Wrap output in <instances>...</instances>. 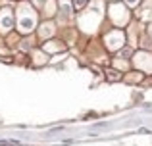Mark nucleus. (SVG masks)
I'll list each match as a JSON object with an SVG mask.
<instances>
[{
  "mask_svg": "<svg viewBox=\"0 0 152 146\" xmlns=\"http://www.w3.org/2000/svg\"><path fill=\"white\" fill-rule=\"evenodd\" d=\"M56 2L54 0H46L45 2V14H46V17H50V15H54L56 14Z\"/></svg>",
  "mask_w": 152,
  "mask_h": 146,
  "instance_id": "obj_11",
  "label": "nucleus"
},
{
  "mask_svg": "<svg viewBox=\"0 0 152 146\" xmlns=\"http://www.w3.org/2000/svg\"><path fill=\"white\" fill-rule=\"evenodd\" d=\"M31 2H33V6H37V8H42V6H45V2H46V0H31Z\"/></svg>",
  "mask_w": 152,
  "mask_h": 146,
  "instance_id": "obj_17",
  "label": "nucleus"
},
{
  "mask_svg": "<svg viewBox=\"0 0 152 146\" xmlns=\"http://www.w3.org/2000/svg\"><path fill=\"white\" fill-rule=\"evenodd\" d=\"M37 33H39V38H42V41H48V38H52V37H54V33H56L54 21H45V23H41Z\"/></svg>",
  "mask_w": 152,
  "mask_h": 146,
  "instance_id": "obj_8",
  "label": "nucleus"
},
{
  "mask_svg": "<svg viewBox=\"0 0 152 146\" xmlns=\"http://www.w3.org/2000/svg\"><path fill=\"white\" fill-rule=\"evenodd\" d=\"M104 44H106V48L110 50V52L121 50L123 44H125V35H123V31L114 29V31H110V33H106L104 35Z\"/></svg>",
  "mask_w": 152,
  "mask_h": 146,
  "instance_id": "obj_4",
  "label": "nucleus"
},
{
  "mask_svg": "<svg viewBox=\"0 0 152 146\" xmlns=\"http://www.w3.org/2000/svg\"><path fill=\"white\" fill-rule=\"evenodd\" d=\"M125 81H127V83H141V81H142V73H139V71H133V73H127Z\"/></svg>",
  "mask_w": 152,
  "mask_h": 146,
  "instance_id": "obj_12",
  "label": "nucleus"
},
{
  "mask_svg": "<svg viewBox=\"0 0 152 146\" xmlns=\"http://www.w3.org/2000/svg\"><path fill=\"white\" fill-rule=\"evenodd\" d=\"M14 23H15L14 12H12L10 8H2V10H0V33H4V35L10 33Z\"/></svg>",
  "mask_w": 152,
  "mask_h": 146,
  "instance_id": "obj_5",
  "label": "nucleus"
},
{
  "mask_svg": "<svg viewBox=\"0 0 152 146\" xmlns=\"http://www.w3.org/2000/svg\"><path fill=\"white\" fill-rule=\"evenodd\" d=\"M148 35H150V37H152V23H150V25H148Z\"/></svg>",
  "mask_w": 152,
  "mask_h": 146,
  "instance_id": "obj_18",
  "label": "nucleus"
},
{
  "mask_svg": "<svg viewBox=\"0 0 152 146\" xmlns=\"http://www.w3.org/2000/svg\"><path fill=\"white\" fill-rule=\"evenodd\" d=\"M115 62H118V64H114V65H115V68H119V69H123V68L127 69V68H129V64H127L125 60H115Z\"/></svg>",
  "mask_w": 152,
  "mask_h": 146,
  "instance_id": "obj_16",
  "label": "nucleus"
},
{
  "mask_svg": "<svg viewBox=\"0 0 152 146\" xmlns=\"http://www.w3.org/2000/svg\"><path fill=\"white\" fill-rule=\"evenodd\" d=\"M102 14H104V2L102 0H93L91 4H87L83 8V14L77 19L79 29L83 33H94L102 21Z\"/></svg>",
  "mask_w": 152,
  "mask_h": 146,
  "instance_id": "obj_1",
  "label": "nucleus"
},
{
  "mask_svg": "<svg viewBox=\"0 0 152 146\" xmlns=\"http://www.w3.org/2000/svg\"><path fill=\"white\" fill-rule=\"evenodd\" d=\"M133 62H135V68H137V69L152 73V54H148V52H139V54H135Z\"/></svg>",
  "mask_w": 152,
  "mask_h": 146,
  "instance_id": "obj_6",
  "label": "nucleus"
},
{
  "mask_svg": "<svg viewBox=\"0 0 152 146\" xmlns=\"http://www.w3.org/2000/svg\"><path fill=\"white\" fill-rule=\"evenodd\" d=\"M106 77H108V81H119V79H121V75H119L118 71H114V69H108V71H106Z\"/></svg>",
  "mask_w": 152,
  "mask_h": 146,
  "instance_id": "obj_13",
  "label": "nucleus"
},
{
  "mask_svg": "<svg viewBox=\"0 0 152 146\" xmlns=\"http://www.w3.org/2000/svg\"><path fill=\"white\" fill-rule=\"evenodd\" d=\"M71 2H73V8H75V10H83V8L89 4L87 0H71Z\"/></svg>",
  "mask_w": 152,
  "mask_h": 146,
  "instance_id": "obj_14",
  "label": "nucleus"
},
{
  "mask_svg": "<svg viewBox=\"0 0 152 146\" xmlns=\"http://www.w3.org/2000/svg\"><path fill=\"white\" fill-rule=\"evenodd\" d=\"M37 12H35L33 4L29 2H21L18 6V15H15V25H18L19 33L23 35V37H27V35H31L35 31V27H37Z\"/></svg>",
  "mask_w": 152,
  "mask_h": 146,
  "instance_id": "obj_2",
  "label": "nucleus"
},
{
  "mask_svg": "<svg viewBox=\"0 0 152 146\" xmlns=\"http://www.w3.org/2000/svg\"><path fill=\"white\" fill-rule=\"evenodd\" d=\"M112 2H118V0H112Z\"/></svg>",
  "mask_w": 152,
  "mask_h": 146,
  "instance_id": "obj_19",
  "label": "nucleus"
},
{
  "mask_svg": "<svg viewBox=\"0 0 152 146\" xmlns=\"http://www.w3.org/2000/svg\"><path fill=\"white\" fill-rule=\"evenodd\" d=\"M141 4V0H125V6L127 8H137Z\"/></svg>",
  "mask_w": 152,
  "mask_h": 146,
  "instance_id": "obj_15",
  "label": "nucleus"
},
{
  "mask_svg": "<svg viewBox=\"0 0 152 146\" xmlns=\"http://www.w3.org/2000/svg\"><path fill=\"white\" fill-rule=\"evenodd\" d=\"M108 17L112 19V23H115L118 27L121 25H127L131 19V14H129V8L121 2H112L108 6Z\"/></svg>",
  "mask_w": 152,
  "mask_h": 146,
  "instance_id": "obj_3",
  "label": "nucleus"
},
{
  "mask_svg": "<svg viewBox=\"0 0 152 146\" xmlns=\"http://www.w3.org/2000/svg\"><path fill=\"white\" fill-rule=\"evenodd\" d=\"M33 62L37 65H45L46 64V52H45V50H42V52L35 50V52H33Z\"/></svg>",
  "mask_w": 152,
  "mask_h": 146,
  "instance_id": "obj_10",
  "label": "nucleus"
},
{
  "mask_svg": "<svg viewBox=\"0 0 152 146\" xmlns=\"http://www.w3.org/2000/svg\"><path fill=\"white\" fill-rule=\"evenodd\" d=\"M42 50H45L46 54L66 52V42H64V41H58V38H48V41H45V44H42Z\"/></svg>",
  "mask_w": 152,
  "mask_h": 146,
  "instance_id": "obj_7",
  "label": "nucleus"
},
{
  "mask_svg": "<svg viewBox=\"0 0 152 146\" xmlns=\"http://www.w3.org/2000/svg\"><path fill=\"white\" fill-rule=\"evenodd\" d=\"M60 2V15L64 19L71 17V12H73V2L71 0H58Z\"/></svg>",
  "mask_w": 152,
  "mask_h": 146,
  "instance_id": "obj_9",
  "label": "nucleus"
}]
</instances>
